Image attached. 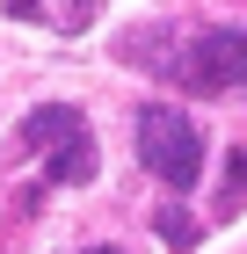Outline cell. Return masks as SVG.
<instances>
[{
	"label": "cell",
	"mask_w": 247,
	"mask_h": 254,
	"mask_svg": "<svg viewBox=\"0 0 247 254\" xmlns=\"http://www.w3.org/2000/svg\"><path fill=\"white\" fill-rule=\"evenodd\" d=\"M131 138H138V160H146L167 189H196V175H204V131H196L182 109H167V102L138 109Z\"/></svg>",
	"instance_id": "7a4b0ae2"
},
{
	"label": "cell",
	"mask_w": 247,
	"mask_h": 254,
	"mask_svg": "<svg viewBox=\"0 0 247 254\" xmlns=\"http://www.w3.org/2000/svg\"><path fill=\"white\" fill-rule=\"evenodd\" d=\"M182 80L196 95H240L247 87V29H204L182 59Z\"/></svg>",
	"instance_id": "3957f363"
},
{
	"label": "cell",
	"mask_w": 247,
	"mask_h": 254,
	"mask_svg": "<svg viewBox=\"0 0 247 254\" xmlns=\"http://www.w3.org/2000/svg\"><path fill=\"white\" fill-rule=\"evenodd\" d=\"M7 7H15V15H37V0H7Z\"/></svg>",
	"instance_id": "5b68a950"
},
{
	"label": "cell",
	"mask_w": 247,
	"mask_h": 254,
	"mask_svg": "<svg viewBox=\"0 0 247 254\" xmlns=\"http://www.w3.org/2000/svg\"><path fill=\"white\" fill-rule=\"evenodd\" d=\"M80 7H95V0H80Z\"/></svg>",
	"instance_id": "52a82bcc"
},
{
	"label": "cell",
	"mask_w": 247,
	"mask_h": 254,
	"mask_svg": "<svg viewBox=\"0 0 247 254\" xmlns=\"http://www.w3.org/2000/svg\"><path fill=\"white\" fill-rule=\"evenodd\" d=\"M87 254H116V247H87Z\"/></svg>",
	"instance_id": "8992f818"
},
{
	"label": "cell",
	"mask_w": 247,
	"mask_h": 254,
	"mask_svg": "<svg viewBox=\"0 0 247 254\" xmlns=\"http://www.w3.org/2000/svg\"><path fill=\"white\" fill-rule=\"evenodd\" d=\"M240 189H247V153H233V167H226V196H218V218L240 211Z\"/></svg>",
	"instance_id": "277c9868"
},
{
	"label": "cell",
	"mask_w": 247,
	"mask_h": 254,
	"mask_svg": "<svg viewBox=\"0 0 247 254\" xmlns=\"http://www.w3.org/2000/svg\"><path fill=\"white\" fill-rule=\"evenodd\" d=\"M15 145L29 160H44V182H58V189H80V182H95V131H87V117L80 109H66V102H44V109H29L15 131Z\"/></svg>",
	"instance_id": "6da1fadb"
}]
</instances>
